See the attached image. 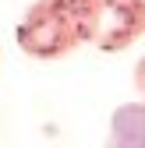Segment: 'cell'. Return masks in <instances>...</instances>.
<instances>
[{"label": "cell", "instance_id": "6da1fadb", "mask_svg": "<svg viewBox=\"0 0 145 148\" xmlns=\"http://www.w3.org/2000/svg\"><path fill=\"white\" fill-rule=\"evenodd\" d=\"M96 0H32L14 28L18 49L32 60H64L88 46Z\"/></svg>", "mask_w": 145, "mask_h": 148}, {"label": "cell", "instance_id": "7a4b0ae2", "mask_svg": "<svg viewBox=\"0 0 145 148\" xmlns=\"http://www.w3.org/2000/svg\"><path fill=\"white\" fill-rule=\"evenodd\" d=\"M145 35V21L138 18L131 0H96V21H92V39L99 53H120L135 46Z\"/></svg>", "mask_w": 145, "mask_h": 148}, {"label": "cell", "instance_id": "3957f363", "mask_svg": "<svg viewBox=\"0 0 145 148\" xmlns=\"http://www.w3.org/2000/svg\"><path fill=\"white\" fill-rule=\"evenodd\" d=\"M103 148H145V102H124L113 109Z\"/></svg>", "mask_w": 145, "mask_h": 148}, {"label": "cell", "instance_id": "5b68a950", "mask_svg": "<svg viewBox=\"0 0 145 148\" xmlns=\"http://www.w3.org/2000/svg\"><path fill=\"white\" fill-rule=\"evenodd\" d=\"M131 4H135V11H138V18L145 21V0H131Z\"/></svg>", "mask_w": 145, "mask_h": 148}, {"label": "cell", "instance_id": "277c9868", "mask_svg": "<svg viewBox=\"0 0 145 148\" xmlns=\"http://www.w3.org/2000/svg\"><path fill=\"white\" fill-rule=\"evenodd\" d=\"M131 85H135V92H138V102H145V53H142V57H138V64H135Z\"/></svg>", "mask_w": 145, "mask_h": 148}]
</instances>
